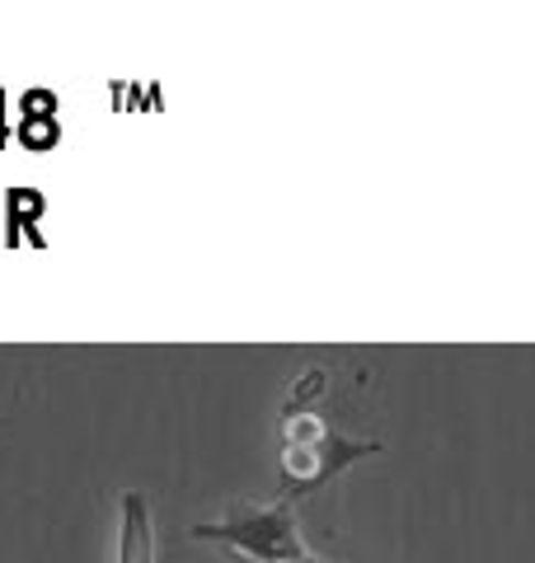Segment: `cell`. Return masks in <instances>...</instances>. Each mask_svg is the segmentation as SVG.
<instances>
[{
	"instance_id": "obj_1",
	"label": "cell",
	"mask_w": 535,
	"mask_h": 563,
	"mask_svg": "<svg viewBox=\"0 0 535 563\" xmlns=\"http://www.w3.org/2000/svg\"><path fill=\"white\" fill-rule=\"evenodd\" d=\"M193 540L221 544L240 563H296L310 554L296 526V507L282 498L268 507H230L221 521H198Z\"/></svg>"
},
{
	"instance_id": "obj_2",
	"label": "cell",
	"mask_w": 535,
	"mask_h": 563,
	"mask_svg": "<svg viewBox=\"0 0 535 563\" xmlns=\"http://www.w3.org/2000/svg\"><path fill=\"white\" fill-rule=\"evenodd\" d=\"M376 451L381 442H352L343 432L319 428L315 418H292V437H287V451H282V474H277L282 503L296 507V498H310V493L334 484L343 470H352L357 461H367Z\"/></svg>"
},
{
	"instance_id": "obj_3",
	"label": "cell",
	"mask_w": 535,
	"mask_h": 563,
	"mask_svg": "<svg viewBox=\"0 0 535 563\" xmlns=\"http://www.w3.org/2000/svg\"><path fill=\"white\" fill-rule=\"evenodd\" d=\"M118 563H155V531L146 493L128 488L118 503Z\"/></svg>"
},
{
	"instance_id": "obj_4",
	"label": "cell",
	"mask_w": 535,
	"mask_h": 563,
	"mask_svg": "<svg viewBox=\"0 0 535 563\" xmlns=\"http://www.w3.org/2000/svg\"><path fill=\"white\" fill-rule=\"evenodd\" d=\"M296 563H329V559H319V554H306V559H296Z\"/></svg>"
}]
</instances>
